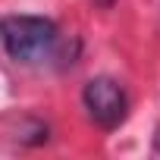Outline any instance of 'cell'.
Returning <instances> with one entry per match:
<instances>
[{"label": "cell", "mask_w": 160, "mask_h": 160, "mask_svg": "<svg viewBox=\"0 0 160 160\" xmlns=\"http://www.w3.org/2000/svg\"><path fill=\"white\" fill-rule=\"evenodd\" d=\"M57 22L44 16H3L0 41L16 63H41L57 47Z\"/></svg>", "instance_id": "6da1fadb"}, {"label": "cell", "mask_w": 160, "mask_h": 160, "mask_svg": "<svg viewBox=\"0 0 160 160\" xmlns=\"http://www.w3.org/2000/svg\"><path fill=\"white\" fill-rule=\"evenodd\" d=\"M82 104H85L88 116L101 129H107V132L119 129L126 122V116H129V94L110 75L91 78V82L85 85V91H82Z\"/></svg>", "instance_id": "7a4b0ae2"}, {"label": "cell", "mask_w": 160, "mask_h": 160, "mask_svg": "<svg viewBox=\"0 0 160 160\" xmlns=\"http://www.w3.org/2000/svg\"><path fill=\"white\" fill-rule=\"evenodd\" d=\"M154 148H157V154H160V135H157V141H154Z\"/></svg>", "instance_id": "3957f363"}]
</instances>
